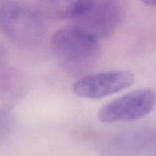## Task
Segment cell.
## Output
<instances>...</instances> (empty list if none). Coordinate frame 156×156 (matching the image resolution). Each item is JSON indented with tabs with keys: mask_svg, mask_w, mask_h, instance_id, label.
Masks as SVG:
<instances>
[{
	"mask_svg": "<svg viewBox=\"0 0 156 156\" xmlns=\"http://www.w3.org/2000/svg\"><path fill=\"white\" fill-rule=\"evenodd\" d=\"M150 133L142 129L114 136L102 145L101 153L102 156H135L147 147Z\"/></svg>",
	"mask_w": 156,
	"mask_h": 156,
	"instance_id": "obj_6",
	"label": "cell"
},
{
	"mask_svg": "<svg viewBox=\"0 0 156 156\" xmlns=\"http://www.w3.org/2000/svg\"><path fill=\"white\" fill-rule=\"evenodd\" d=\"M155 104L152 90H136L104 105L98 112L99 120L107 123L139 120L150 114Z\"/></svg>",
	"mask_w": 156,
	"mask_h": 156,
	"instance_id": "obj_4",
	"label": "cell"
},
{
	"mask_svg": "<svg viewBox=\"0 0 156 156\" xmlns=\"http://www.w3.org/2000/svg\"><path fill=\"white\" fill-rule=\"evenodd\" d=\"M0 26L5 35L18 47H34L42 41L45 35V27L41 17L18 2L2 5Z\"/></svg>",
	"mask_w": 156,
	"mask_h": 156,
	"instance_id": "obj_2",
	"label": "cell"
},
{
	"mask_svg": "<svg viewBox=\"0 0 156 156\" xmlns=\"http://www.w3.org/2000/svg\"><path fill=\"white\" fill-rule=\"evenodd\" d=\"M50 48L55 59L62 68L77 74L91 69L101 53L97 40L74 25L56 30L52 35Z\"/></svg>",
	"mask_w": 156,
	"mask_h": 156,
	"instance_id": "obj_1",
	"label": "cell"
},
{
	"mask_svg": "<svg viewBox=\"0 0 156 156\" xmlns=\"http://www.w3.org/2000/svg\"><path fill=\"white\" fill-rule=\"evenodd\" d=\"M96 0H39L38 12L50 19H76L86 12Z\"/></svg>",
	"mask_w": 156,
	"mask_h": 156,
	"instance_id": "obj_7",
	"label": "cell"
},
{
	"mask_svg": "<svg viewBox=\"0 0 156 156\" xmlns=\"http://www.w3.org/2000/svg\"><path fill=\"white\" fill-rule=\"evenodd\" d=\"M155 156H156V154H155Z\"/></svg>",
	"mask_w": 156,
	"mask_h": 156,
	"instance_id": "obj_9",
	"label": "cell"
},
{
	"mask_svg": "<svg viewBox=\"0 0 156 156\" xmlns=\"http://www.w3.org/2000/svg\"><path fill=\"white\" fill-rule=\"evenodd\" d=\"M140 1L145 3V4L148 5L156 7V0H140Z\"/></svg>",
	"mask_w": 156,
	"mask_h": 156,
	"instance_id": "obj_8",
	"label": "cell"
},
{
	"mask_svg": "<svg viewBox=\"0 0 156 156\" xmlns=\"http://www.w3.org/2000/svg\"><path fill=\"white\" fill-rule=\"evenodd\" d=\"M134 81L135 76L129 71L105 72L78 79L73 84L72 90L79 97L99 99L129 88Z\"/></svg>",
	"mask_w": 156,
	"mask_h": 156,
	"instance_id": "obj_5",
	"label": "cell"
},
{
	"mask_svg": "<svg viewBox=\"0 0 156 156\" xmlns=\"http://www.w3.org/2000/svg\"><path fill=\"white\" fill-rule=\"evenodd\" d=\"M124 15L122 0H98L76 18L73 25L98 41L109 37L120 25Z\"/></svg>",
	"mask_w": 156,
	"mask_h": 156,
	"instance_id": "obj_3",
	"label": "cell"
}]
</instances>
